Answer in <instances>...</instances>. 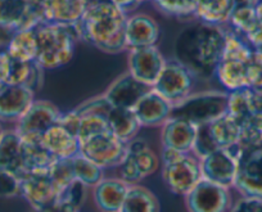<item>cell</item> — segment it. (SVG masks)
<instances>
[{
  "label": "cell",
  "mask_w": 262,
  "mask_h": 212,
  "mask_svg": "<svg viewBox=\"0 0 262 212\" xmlns=\"http://www.w3.org/2000/svg\"><path fill=\"white\" fill-rule=\"evenodd\" d=\"M225 27L196 21L181 30L173 43V59L193 75L194 80L210 81L223 57Z\"/></svg>",
  "instance_id": "6da1fadb"
},
{
  "label": "cell",
  "mask_w": 262,
  "mask_h": 212,
  "mask_svg": "<svg viewBox=\"0 0 262 212\" xmlns=\"http://www.w3.org/2000/svg\"><path fill=\"white\" fill-rule=\"evenodd\" d=\"M127 16L123 9L108 0H94L75 29L81 41L100 52L120 54L128 50L125 37Z\"/></svg>",
  "instance_id": "7a4b0ae2"
},
{
  "label": "cell",
  "mask_w": 262,
  "mask_h": 212,
  "mask_svg": "<svg viewBox=\"0 0 262 212\" xmlns=\"http://www.w3.org/2000/svg\"><path fill=\"white\" fill-rule=\"evenodd\" d=\"M37 55L35 62L42 70H57L74 59L79 36L75 26L41 22L35 27Z\"/></svg>",
  "instance_id": "3957f363"
},
{
  "label": "cell",
  "mask_w": 262,
  "mask_h": 212,
  "mask_svg": "<svg viewBox=\"0 0 262 212\" xmlns=\"http://www.w3.org/2000/svg\"><path fill=\"white\" fill-rule=\"evenodd\" d=\"M229 93L225 90H203L191 93L172 108V116L195 126L208 125L228 113Z\"/></svg>",
  "instance_id": "277c9868"
},
{
  "label": "cell",
  "mask_w": 262,
  "mask_h": 212,
  "mask_svg": "<svg viewBox=\"0 0 262 212\" xmlns=\"http://www.w3.org/2000/svg\"><path fill=\"white\" fill-rule=\"evenodd\" d=\"M161 167V158L144 139L135 138L126 144V155L118 166V178L128 186L138 185Z\"/></svg>",
  "instance_id": "5b68a950"
},
{
  "label": "cell",
  "mask_w": 262,
  "mask_h": 212,
  "mask_svg": "<svg viewBox=\"0 0 262 212\" xmlns=\"http://www.w3.org/2000/svg\"><path fill=\"white\" fill-rule=\"evenodd\" d=\"M41 16L32 0H0V45H7L14 32L35 29Z\"/></svg>",
  "instance_id": "8992f818"
},
{
  "label": "cell",
  "mask_w": 262,
  "mask_h": 212,
  "mask_svg": "<svg viewBox=\"0 0 262 212\" xmlns=\"http://www.w3.org/2000/svg\"><path fill=\"white\" fill-rule=\"evenodd\" d=\"M161 175L171 193L185 197L203 179L201 160L193 153H180L175 160L162 163Z\"/></svg>",
  "instance_id": "52a82bcc"
},
{
  "label": "cell",
  "mask_w": 262,
  "mask_h": 212,
  "mask_svg": "<svg viewBox=\"0 0 262 212\" xmlns=\"http://www.w3.org/2000/svg\"><path fill=\"white\" fill-rule=\"evenodd\" d=\"M80 155L105 170L118 167L126 155V143L110 130L80 141Z\"/></svg>",
  "instance_id": "ba28073f"
},
{
  "label": "cell",
  "mask_w": 262,
  "mask_h": 212,
  "mask_svg": "<svg viewBox=\"0 0 262 212\" xmlns=\"http://www.w3.org/2000/svg\"><path fill=\"white\" fill-rule=\"evenodd\" d=\"M62 111L45 99H35L31 107L16 122L14 130L25 140H41L42 135L59 120Z\"/></svg>",
  "instance_id": "9c48e42d"
},
{
  "label": "cell",
  "mask_w": 262,
  "mask_h": 212,
  "mask_svg": "<svg viewBox=\"0 0 262 212\" xmlns=\"http://www.w3.org/2000/svg\"><path fill=\"white\" fill-rule=\"evenodd\" d=\"M238 171L234 188L242 196L262 199V145L239 148L236 153Z\"/></svg>",
  "instance_id": "30bf717a"
},
{
  "label": "cell",
  "mask_w": 262,
  "mask_h": 212,
  "mask_svg": "<svg viewBox=\"0 0 262 212\" xmlns=\"http://www.w3.org/2000/svg\"><path fill=\"white\" fill-rule=\"evenodd\" d=\"M193 75L175 59L166 60V65L152 89L172 105L183 102L193 93Z\"/></svg>",
  "instance_id": "8fae6325"
},
{
  "label": "cell",
  "mask_w": 262,
  "mask_h": 212,
  "mask_svg": "<svg viewBox=\"0 0 262 212\" xmlns=\"http://www.w3.org/2000/svg\"><path fill=\"white\" fill-rule=\"evenodd\" d=\"M188 212H229L233 199L230 189L202 179L185 197Z\"/></svg>",
  "instance_id": "7c38bea8"
},
{
  "label": "cell",
  "mask_w": 262,
  "mask_h": 212,
  "mask_svg": "<svg viewBox=\"0 0 262 212\" xmlns=\"http://www.w3.org/2000/svg\"><path fill=\"white\" fill-rule=\"evenodd\" d=\"M21 197L32 209L55 208L59 192L49 175V170L32 171L21 176Z\"/></svg>",
  "instance_id": "4fadbf2b"
},
{
  "label": "cell",
  "mask_w": 262,
  "mask_h": 212,
  "mask_svg": "<svg viewBox=\"0 0 262 212\" xmlns=\"http://www.w3.org/2000/svg\"><path fill=\"white\" fill-rule=\"evenodd\" d=\"M127 72L138 81L153 88L166 65V58L157 45L128 50Z\"/></svg>",
  "instance_id": "5bb4252c"
},
{
  "label": "cell",
  "mask_w": 262,
  "mask_h": 212,
  "mask_svg": "<svg viewBox=\"0 0 262 212\" xmlns=\"http://www.w3.org/2000/svg\"><path fill=\"white\" fill-rule=\"evenodd\" d=\"M238 147L231 150H216L201 160L202 178L225 188H234L238 171Z\"/></svg>",
  "instance_id": "9a60e30c"
},
{
  "label": "cell",
  "mask_w": 262,
  "mask_h": 212,
  "mask_svg": "<svg viewBox=\"0 0 262 212\" xmlns=\"http://www.w3.org/2000/svg\"><path fill=\"white\" fill-rule=\"evenodd\" d=\"M42 22L75 26L94 0H32Z\"/></svg>",
  "instance_id": "2e32d148"
},
{
  "label": "cell",
  "mask_w": 262,
  "mask_h": 212,
  "mask_svg": "<svg viewBox=\"0 0 262 212\" xmlns=\"http://www.w3.org/2000/svg\"><path fill=\"white\" fill-rule=\"evenodd\" d=\"M152 88L147 87L143 82L138 81L128 72L120 75L117 79L111 82L103 94L108 102L116 108L134 110L137 103L147 94Z\"/></svg>",
  "instance_id": "e0dca14e"
},
{
  "label": "cell",
  "mask_w": 262,
  "mask_h": 212,
  "mask_svg": "<svg viewBox=\"0 0 262 212\" xmlns=\"http://www.w3.org/2000/svg\"><path fill=\"white\" fill-rule=\"evenodd\" d=\"M161 29L158 22L147 13H130L125 27L127 49L155 47L160 40ZM127 50V52H128Z\"/></svg>",
  "instance_id": "ac0fdd59"
},
{
  "label": "cell",
  "mask_w": 262,
  "mask_h": 212,
  "mask_svg": "<svg viewBox=\"0 0 262 212\" xmlns=\"http://www.w3.org/2000/svg\"><path fill=\"white\" fill-rule=\"evenodd\" d=\"M35 99L34 90L24 85L0 87V121L16 123Z\"/></svg>",
  "instance_id": "d6986e66"
},
{
  "label": "cell",
  "mask_w": 262,
  "mask_h": 212,
  "mask_svg": "<svg viewBox=\"0 0 262 212\" xmlns=\"http://www.w3.org/2000/svg\"><path fill=\"white\" fill-rule=\"evenodd\" d=\"M172 108L167 99L150 89L133 111L142 128H161L172 116Z\"/></svg>",
  "instance_id": "ffe728a7"
},
{
  "label": "cell",
  "mask_w": 262,
  "mask_h": 212,
  "mask_svg": "<svg viewBox=\"0 0 262 212\" xmlns=\"http://www.w3.org/2000/svg\"><path fill=\"white\" fill-rule=\"evenodd\" d=\"M198 126L181 120L170 117L161 126V145L183 153L193 152Z\"/></svg>",
  "instance_id": "44dd1931"
},
{
  "label": "cell",
  "mask_w": 262,
  "mask_h": 212,
  "mask_svg": "<svg viewBox=\"0 0 262 212\" xmlns=\"http://www.w3.org/2000/svg\"><path fill=\"white\" fill-rule=\"evenodd\" d=\"M128 185L120 178H104L92 188V198L100 212H120Z\"/></svg>",
  "instance_id": "7402d4cb"
},
{
  "label": "cell",
  "mask_w": 262,
  "mask_h": 212,
  "mask_svg": "<svg viewBox=\"0 0 262 212\" xmlns=\"http://www.w3.org/2000/svg\"><path fill=\"white\" fill-rule=\"evenodd\" d=\"M44 147L55 160H71L80 155V141L74 133L55 123L41 138Z\"/></svg>",
  "instance_id": "603a6c76"
},
{
  "label": "cell",
  "mask_w": 262,
  "mask_h": 212,
  "mask_svg": "<svg viewBox=\"0 0 262 212\" xmlns=\"http://www.w3.org/2000/svg\"><path fill=\"white\" fill-rule=\"evenodd\" d=\"M0 171L24 175L22 139L14 129L4 130L0 136Z\"/></svg>",
  "instance_id": "cb8c5ba5"
},
{
  "label": "cell",
  "mask_w": 262,
  "mask_h": 212,
  "mask_svg": "<svg viewBox=\"0 0 262 212\" xmlns=\"http://www.w3.org/2000/svg\"><path fill=\"white\" fill-rule=\"evenodd\" d=\"M247 63L235 59H221L216 70V79L228 93L238 92L249 88L247 76Z\"/></svg>",
  "instance_id": "d4e9b609"
},
{
  "label": "cell",
  "mask_w": 262,
  "mask_h": 212,
  "mask_svg": "<svg viewBox=\"0 0 262 212\" xmlns=\"http://www.w3.org/2000/svg\"><path fill=\"white\" fill-rule=\"evenodd\" d=\"M233 11V0H200L194 12V18L213 26L224 27L230 21Z\"/></svg>",
  "instance_id": "484cf974"
},
{
  "label": "cell",
  "mask_w": 262,
  "mask_h": 212,
  "mask_svg": "<svg viewBox=\"0 0 262 212\" xmlns=\"http://www.w3.org/2000/svg\"><path fill=\"white\" fill-rule=\"evenodd\" d=\"M105 120H107L111 131L126 144L137 138L138 133L142 129L133 110L113 107Z\"/></svg>",
  "instance_id": "4316f807"
},
{
  "label": "cell",
  "mask_w": 262,
  "mask_h": 212,
  "mask_svg": "<svg viewBox=\"0 0 262 212\" xmlns=\"http://www.w3.org/2000/svg\"><path fill=\"white\" fill-rule=\"evenodd\" d=\"M210 133L215 140L216 145L224 150H231L239 145L241 141V125L229 113L219 117L217 120L208 123Z\"/></svg>",
  "instance_id": "83f0119b"
},
{
  "label": "cell",
  "mask_w": 262,
  "mask_h": 212,
  "mask_svg": "<svg viewBox=\"0 0 262 212\" xmlns=\"http://www.w3.org/2000/svg\"><path fill=\"white\" fill-rule=\"evenodd\" d=\"M120 212H161L160 201L147 186L130 185Z\"/></svg>",
  "instance_id": "f1b7e54d"
},
{
  "label": "cell",
  "mask_w": 262,
  "mask_h": 212,
  "mask_svg": "<svg viewBox=\"0 0 262 212\" xmlns=\"http://www.w3.org/2000/svg\"><path fill=\"white\" fill-rule=\"evenodd\" d=\"M6 52L13 59L21 62H35L37 55V40L35 29L14 32L7 44Z\"/></svg>",
  "instance_id": "f546056e"
},
{
  "label": "cell",
  "mask_w": 262,
  "mask_h": 212,
  "mask_svg": "<svg viewBox=\"0 0 262 212\" xmlns=\"http://www.w3.org/2000/svg\"><path fill=\"white\" fill-rule=\"evenodd\" d=\"M54 161L55 158L44 147L41 140H25V139H22L24 174L32 173V171L49 170Z\"/></svg>",
  "instance_id": "4dcf8cb0"
},
{
  "label": "cell",
  "mask_w": 262,
  "mask_h": 212,
  "mask_svg": "<svg viewBox=\"0 0 262 212\" xmlns=\"http://www.w3.org/2000/svg\"><path fill=\"white\" fill-rule=\"evenodd\" d=\"M72 167H74L75 179L89 189L94 188L100 180L104 179V170L81 155H77L76 157L72 158Z\"/></svg>",
  "instance_id": "1f68e13d"
},
{
  "label": "cell",
  "mask_w": 262,
  "mask_h": 212,
  "mask_svg": "<svg viewBox=\"0 0 262 212\" xmlns=\"http://www.w3.org/2000/svg\"><path fill=\"white\" fill-rule=\"evenodd\" d=\"M198 2L200 0H152L161 13L178 19L194 18Z\"/></svg>",
  "instance_id": "d6a6232c"
},
{
  "label": "cell",
  "mask_w": 262,
  "mask_h": 212,
  "mask_svg": "<svg viewBox=\"0 0 262 212\" xmlns=\"http://www.w3.org/2000/svg\"><path fill=\"white\" fill-rule=\"evenodd\" d=\"M49 175L57 186L59 196L75 179L74 167H72L71 160H55L49 167Z\"/></svg>",
  "instance_id": "836d02e7"
},
{
  "label": "cell",
  "mask_w": 262,
  "mask_h": 212,
  "mask_svg": "<svg viewBox=\"0 0 262 212\" xmlns=\"http://www.w3.org/2000/svg\"><path fill=\"white\" fill-rule=\"evenodd\" d=\"M112 108V104L108 102L104 94H100L84 100L74 110L80 116H102V117H107V115Z\"/></svg>",
  "instance_id": "e575fe53"
},
{
  "label": "cell",
  "mask_w": 262,
  "mask_h": 212,
  "mask_svg": "<svg viewBox=\"0 0 262 212\" xmlns=\"http://www.w3.org/2000/svg\"><path fill=\"white\" fill-rule=\"evenodd\" d=\"M216 150H220V148L216 145L215 140H213L212 135L210 133V128L208 125H202L198 126V133H196L195 143H194L193 147V155L196 158H205L206 156L211 155L212 152H215Z\"/></svg>",
  "instance_id": "d590c367"
},
{
  "label": "cell",
  "mask_w": 262,
  "mask_h": 212,
  "mask_svg": "<svg viewBox=\"0 0 262 212\" xmlns=\"http://www.w3.org/2000/svg\"><path fill=\"white\" fill-rule=\"evenodd\" d=\"M88 190H89V188H88L86 185H84V184L80 183V181L74 180L64 189V190L62 192V193H60L58 203H59V202L69 203L80 209L82 207V204L85 203V201H86Z\"/></svg>",
  "instance_id": "8d00e7d4"
},
{
  "label": "cell",
  "mask_w": 262,
  "mask_h": 212,
  "mask_svg": "<svg viewBox=\"0 0 262 212\" xmlns=\"http://www.w3.org/2000/svg\"><path fill=\"white\" fill-rule=\"evenodd\" d=\"M21 196V176L9 171H0V198Z\"/></svg>",
  "instance_id": "74e56055"
},
{
  "label": "cell",
  "mask_w": 262,
  "mask_h": 212,
  "mask_svg": "<svg viewBox=\"0 0 262 212\" xmlns=\"http://www.w3.org/2000/svg\"><path fill=\"white\" fill-rule=\"evenodd\" d=\"M247 76L249 88L261 89L262 88V52L253 50L248 63H247Z\"/></svg>",
  "instance_id": "f35d334b"
},
{
  "label": "cell",
  "mask_w": 262,
  "mask_h": 212,
  "mask_svg": "<svg viewBox=\"0 0 262 212\" xmlns=\"http://www.w3.org/2000/svg\"><path fill=\"white\" fill-rule=\"evenodd\" d=\"M229 212H262V199L257 197L242 196L231 204Z\"/></svg>",
  "instance_id": "ab89813d"
},
{
  "label": "cell",
  "mask_w": 262,
  "mask_h": 212,
  "mask_svg": "<svg viewBox=\"0 0 262 212\" xmlns=\"http://www.w3.org/2000/svg\"><path fill=\"white\" fill-rule=\"evenodd\" d=\"M80 122H81V116L76 112L75 110L69 111V112H62L59 116V120L57 123L60 126L66 128L69 131L74 133L77 136V131H79Z\"/></svg>",
  "instance_id": "60d3db41"
},
{
  "label": "cell",
  "mask_w": 262,
  "mask_h": 212,
  "mask_svg": "<svg viewBox=\"0 0 262 212\" xmlns=\"http://www.w3.org/2000/svg\"><path fill=\"white\" fill-rule=\"evenodd\" d=\"M12 70V57L3 50L0 52V87L7 85L9 82Z\"/></svg>",
  "instance_id": "b9f144b4"
},
{
  "label": "cell",
  "mask_w": 262,
  "mask_h": 212,
  "mask_svg": "<svg viewBox=\"0 0 262 212\" xmlns=\"http://www.w3.org/2000/svg\"><path fill=\"white\" fill-rule=\"evenodd\" d=\"M108 2H111V3L116 4L117 7H120V8L123 9V11H125L127 14H130L131 12L134 11V9L138 8V6L134 3V2H133V0H108Z\"/></svg>",
  "instance_id": "7bdbcfd3"
},
{
  "label": "cell",
  "mask_w": 262,
  "mask_h": 212,
  "mask_svg": "<svg viewBox=\"0 0 262 212\" xmlns=\"http://www.w3.org/2000/svg\"><path fill=\"white\" fill-rule=\"evenodd\" d=\"M55 212H80L79 208L71 206L69 203H63V202H59V203L55 206Z\"/></svg>",
  "instance_id": "ee69618b"
},
{
  "label": "cell",
  "mask_w": 262,
  "mask_h": 212,
  "mask_svg": "<svg viewBox=\"0 0 262 212\" xmlns=\"http://www.w3.org/2000/svg\"><path fill=\"white\" fill-rule=\"evenodd\" d=\"M234 9L241 8V7H256L258 0H233Z\"/></svg>",
  "instance_id": "f6af8a7d"
},
{
  "label": "cell",
  "mask_w": 262,
  "mask_h": 212,
  "mask_svg": "<svg viewBox=\"0 0 262 212\" xmlns=\"http://www.w3.org/2000/svg\"><path fill=\"white\" fill-rule=\"evenodd\" d=\"M254 11H256L257 19H258V22L261 24V26H262V0H258L257 6L254 7Z\"/></svg>",
  "instance_id": "bcb514c9"
},
{
  "label": "cell",
  "mask_w": 262,
  "mask_h": 212,
  "mask_svg": "<svg viewBox=\"0 0 262 212\" xmlns=\"http://www.w3.org/2000/svg\"><path fill=\"white\" fill-rule=\"evenodd\" d=\"M32 212H55V208H52V209H32Z\"/></svg>",
  "instance_id": "7dc6e473"
},
{
  "label": "cell",
  "mask_w": 262,
  "mask_h": 212,
  "mask_svg": "<svg viewBox=\"0 0 262 212\" xmlns=\"http://www.w3.org/2000/svg\"><path fill=\"white\" fill-rule=\"evenodd\" d=\"M133 2H134V3L137 4V6H140V4L145 3V2H152V0H133Z\"/></svg>",
  "instance_id": "c3c4849f"
},
{
  "label": "cell",
  "mask_w": 262,
  "mask_h": 212,
  "mask_svg": "<svg viewBox=\"0 0 262 212\" xmlns=\"http://www.w3.org/2000/svg\"><path fill=\"white\" fill-rule=\"evenodd\" d=\"M4 133V129H3V125H2V121H0V136H2V134Z\"/></svg>",
  "instance_id": "681fc988"
},
{
  "label": "cell",
  "mask_w": 262,
  "mask_h": 212,
  "mask_svg": "<svg viewBox=\"0 0 262 212\" xmlns=\"http://www.w3.org/2000/svg\"><path fill=\"white\" fill-rule=\"evenodd\" d=\"M259 90H261V92H262V88H261V89H259Z\"/></svg>",
  "instance_id": "f907efd6"
}]
</instances>
